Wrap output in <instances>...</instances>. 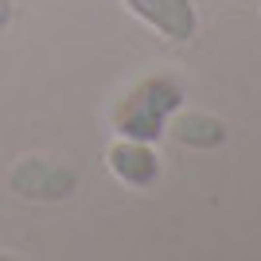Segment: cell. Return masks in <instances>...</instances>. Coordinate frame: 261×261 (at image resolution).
<instances>
[{"mask_svg":"<svg viewBox=\"0 0 261 261\" xmlns=\"http://www.w3.org/2000/svg\"><path fill=\"white\" fill-rule=\"evenodd\" d=\"M175 109H179V86L168 78H148L117 109V129L133 141H156Z\"/></svg>","mask_w":261,"mask_h":261,"instance_id":"1","label":"cell"},{"mask_svg":"<svg viewBox=\"0 0 261 261\" xmlns=\"http://www.w3.org/2000/svg\"><path fill=\"white\" fill-rule=\"evenodd\" d=\"M133 16H141L168 39H191L195 35V4L191 0H125Z\"/></svg>","mask_w":261,"mask_h":261,"instance_id":"2","label":"cell"},{"mask_svg":"<svg viewBox=\"0 0 261 261\" xmlns=\"http://www.w3.org/2000/svg\"><path fill=\"white\" fill-rule=\"evenodd\" d=\"M109 172L117 175V179H125V184H133V187H148L160 175V160L148 148V141L125 137V141H117L109 148Z\"/></svg>","mask_w":261,"mask_h":261,"instance_id":"3","label":"cell"},{"mask_svg":"<svg viewBox=\"0 0 261 261\" xmlns=\"http://www.w3.org/2000/svg\"><path fill=\"white\" fill-rule=\"evenodd\" d=\"M164 129H172L175 141H179V144H191V148H215V144L226 141L222 121L207 117V113H179V117L168 121Z\"/></svg>","mask_w":261,"mask_h":261,"instance_id":"4","label":"cell"},{"mask_svg":"<svg viewBox=\"0 0 261 261\" xmlns=\"http://www.w3.org/2000/svg\"><path fill=\"white\" fill-rule=\"evenodd\" d=\"M12 23V0H0V28Z\"/></svg>","mask_w":261,"mask_h":261,"instance_id":"5","label":"cell"}]
</instances>
